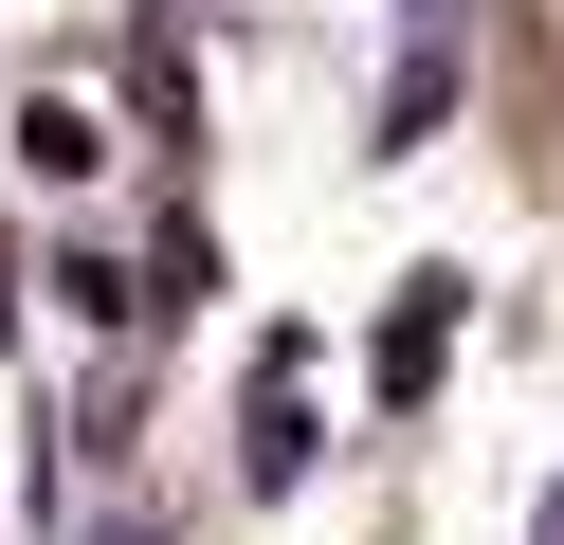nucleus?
I'll return each mask as SVG.
<instances>
[{"mask_svg": "<svg viewBox=\"0 0 564 545\" xmlns=\"http://www.w3.org/2000/svg\"><path fill=\"white\" fill-rule=\"evenodd\" d=\"M455 291H474V273H419V291H401V327H382V400H437V363H455Z\"/></svg>", "mask_w": 564, "mask_h": 545, "instance_id": "obj_1", "label": "nucleus"}, {"mask_svg": "<svg viewBox=\"0 0 564 545\" xmlns=\"http://www.w3.org/2000/svg\"><path fill=\"white\" fill-rule=\"evenodd\" d=\"M19 164H37V182H91V164H110V128H91V109H19Z\"/></svg>", "mask_w": 564, "mask_h": 545, "instance_id": "obj_2", "label": "nucleus"}, {"mask_svg": "<svg viewBox=\"0 0 564 545\" xmlns=\"http://www.w3.org/2000/svg\"><path fill=\"white\" fill-rule=\"evenodd\" d=\"M546 545H564V491H546Z\"/></svg>", "mask_w": 564, "mask_h": 545, "instance_id": "obj_3", "label": "nucleus"}]
</instances>
